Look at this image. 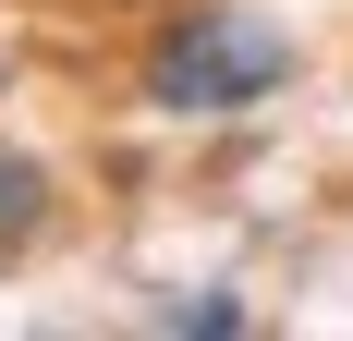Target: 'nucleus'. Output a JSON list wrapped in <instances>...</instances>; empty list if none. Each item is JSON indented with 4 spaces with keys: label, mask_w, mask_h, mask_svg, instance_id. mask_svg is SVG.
<instances>
[{
    "label": "nucleus",
    "mask_w": 353,
    "mask_h": 341,
    "mask_svg": "<svg viewBox=\"0 0 353 341\" xmlns=\"http://www.w3.org/2000/svg\"><path fill=\"white\" fill-rule=\"evenodd\" d=\"M292 86V37L256 12V0H183L159 12L134 49V98L159 122H244Z\"/></svg>",
    "instance_id": "f257e3e1"
},
{
    "label": "nucleus",
    "mask_w": 353,
    "mask_h": 341,
    "mask_svg": "<svg viewBox=\"0 0 353 341\" xmlns=\"http://www.w3.org/2000/svg\"><path fill=\"white\" fill-rule=\"evenodd\" d=\"M49 220H61V183H49V159L0 135V269H25L37 244H49Z\"/></svg>",
    "instance_id": "f03ea898"
},
{
    "label": "nucleus",
    "mask_w": 353,
    "mask_h": 341,
    "mask_svg": "<svg viewBox=\"0 0 353 341\" xmlns=\"http://www.w3.org/2000/svg\"><path fill=\"white\" fill-rule=\"evenodd\" d=\"M159 329H183V341H244V305H232V293H195V305H159Z\"/></svg>",
    "instance_id": "7ed1b4c3"
}]
</instances>
